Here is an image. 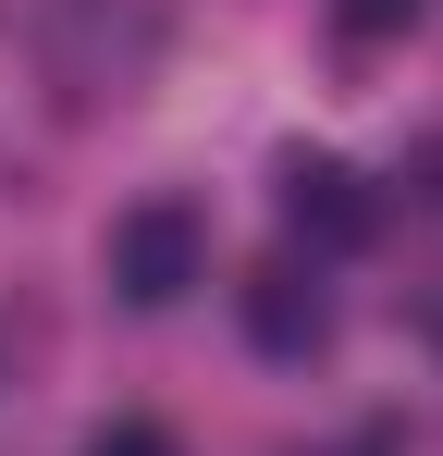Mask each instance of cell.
Returning a JSON list of instances; mask_svg holds the SVG:
<instances>
[{
	"instance_id": "6da1fadb",
	"label": "cell",
	"mask_w": 443,
	"mask_h": 456,
	"mask_svg": "<svg viewBox=\"0 0 443 456\" xmlns=\"http://www.w3.org/2000/svg\"><path fill=\"white\" fill-rule=\"evenodd\" d=\"M99 272H111L124 308L197 297V272H210V223H197V198H136V210L111 223V247H99Z\"/></svg>"
},
{
	"instance_id": "277c9868",
	"label": "cell",
	"mask_w": 443,
	"mask_h": 456,
	"mask_svg": "<svg viewBox=\"0 0 443 456\" xmlns=\"http://www.w3.org/2000/svg\"><path fill=\"white\" fill-rule=\"evenodd\" d=\"M86 456H185V444H173L160 419H99V432H86Z\"/></svg>"
},
{
	"instance_id": "5b68a950",
	"label": "cell",
	"mask_w": 443,
	"mask_h": 456,
	"mask_svg": "<svg viewBox=\"0 0 443 456\" xmlns=\"http://www.w3.org/2000/svg\"><path fill=\"white\" fill-rule=\"evenodd\" d=\"M333 12H345V37H407L419 25V0H333Z\"/></svg>"
},
{
	"instance_id": "7a4b0ae2",
	"label": "cell",
	"mask_w": 443,
	"mask_h": 456,
	"mask_svg": "<svg viewBox=\"0 0 443 456\" xmlns=\"http://www.w3.org/2000/svg\"><path fill=\"white\" fill-rule=\"evenodd\" d=\"M284 223L308 234V247H369V234H382V198H369V173L295 149V160H284Z\"/></svg>"
},
{
	"instance_id": "3957f363",
	"label": "cell",
	"mask_w": 443,
	"mask_h": 456,
	"mask_svg": "<svg viewBox=\"0 0 443 456\" xmlns=\"http://www.w3.org/2000/svg\"><path fill=\"white\" fill-rule=\"evenodd\" d=\"M246 333H259V358H320V346H333V284L295 272V259H271V272L246 284Z\"/></svg>"
},
{
	"instance_id": "8992f818",
	"label": "cell",
	"mask_w": 443,
	"mask_h": 456,
	"mask_svg": "<svg viewBox=\"0 0 443 456\" xmlns=\"http://www.w3.org/2000/svg\"><path fill=\"white\" fill-rule=\"evenodd\" d=\"M407 185H419V198L443 210V136H419V149H407Z\"/></svg>"
}]
</instances>
